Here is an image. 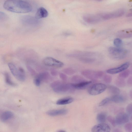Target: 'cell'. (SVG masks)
I'll use <instances>...</instances> for the list:
<instances>
[{"label": "cell", "instance_id": "cell-1", "mask_svg": "<svg viewBox=\"0 0 132 132\" xmlns=\"http://www.w3.org/2000/svg\"><path fill=\"white\" fill-rule=\"evenodd\" d=\"M3 7L8 11L19 13H25L32 10L31 5L28 2L22 0H8Z\"/></svg>", "mask_w": 132, "mask_h": 132}, {"label": "cell", "instance_id": "cell-2", "mask_svg": "<svg viewBox=\"0 0 132 132\" xmlns=\"http://www.w3.org/2000/svg\"><path fill=\"white\" fill-rule=\"evenodd\" d=\"M108 51L112 57L116 60L124 59L128 53V51L127 50L121 47H110Z\"/></svg>", "mask_w": 132, "mask_h": 132}, {"label": "cell", "instance_id": "cell-3", "mask_svg": "<svg viewBox=\"0 0 132 132\" xmlns=\"http://www.w3.org/2000/svg\"><path fill=\"white\" fill-rule=\"evenodd\" d=\"M8 66L13 75L19 80L23 82L26 79V74L24 69L21 67H17L14 64L10 63Z\"/></svg>", "mask_w": 132, "mask_h": 132}, {"label": "cell", "instance_id": "cell-4", "mask_svg": "<svg viewBox=\"0 0 132 132\" xmlns=\"http://www.w3.org/2000/svg\"><path fill=\"white\" fill-rule=\"evenodd\" d=\"M125 13L124 10L120 9L111 12L100 14V15L102 20H107L122 17Z\"/></svg>", "mask_w": 132, "mask_h": 132}, {"label": "cell", "instance_id": "cell-5", "mask_svg": "<svg viewBox=\"0 0 132 132\" xmlns=\"http://www.w3.org/2000/svg\"><path fill=\"white\" fill-rule=\"evenodd\" d=\"M81 74L86 78L92 80H95L102 78L104 74L102 71H95L89 70H84L82 72Z\"/></svg>", "mask_w": 132, "mask_h": 132}, {"label": "cell", "instance_id": "cell-6", "mask_svg": "<svg viewBox=\"0 0 132 132\" xmlns=\"http://www.w3.org/2000/svg\"><path fill=\"white\" fill-rule=\"evenodd\" d=\"M107 88L106 85L103 84L96 83L89 88L88 92L92 95H97L103 93Z\"/></svg>", "mask_w": 132, "mask_h": 132}, {"label": "cell", "instance_id": "cell-7", "mask_svg": "<svg viewBox=\"0 0 132 132\" xmlns=\"http://www.w3.org/2000/svg\"><path fill=\"white\" fill-rule=\"evenodd\" d=\"M43 62L47 66L56 68L62 67L64 65L61 61L50 57H46L43 60Z\"/></svg>", "mask_w": 132, "mask_h": 132}, {"label": "cell", "instance_id": "cell-8", "mask_svg": "<svg viewBox=\"0 0 132 132\" xmlns=\"http://www.w3.org/2000/svg\"><path fill=\"white\" fill-rule=\"evenodd\" d=\"M56 93H63L75 89L72 84H65L61 82L59 85L53 88Z\"/></svg>", "mask_w": 132, "mask_h": 132}, {"label": "cell", "instance_id": "cell-9", "mask_svg": "<svg viewBox=\"0 0 132 132\" xmlns=\"http://www.w3.org/2000/svg\"><path fill=\"white\" fill-rule=\"evenodd\" d=\"M83 19L87 23L92 24L99 23L102 20L100 14L95 15H85L83 16Z\"/></svg>", "mask_w": 132, "mask_h": 132}, {"label": "cell", "instance_id": "cell-10", "mask_svg": "<svg viewBox=\"0 0 132 132\" xmlns=\"http://www.w3.org/2000/svg\"><path fill=\"white\" fill-rule=\"evenodd\" d=\"M129 115L128 114L124 113L118 114L115 119L116 124L121 125L128 122L129 120Z\"/></svg>", "mask_w": 132, "mask_h": 132}, {"label": "cell", "instance_id": "cell-11", "mask_svg": "<svg viewBox=\"0 0 132 132\" xmlns=\"http://www.w3.org/2000/svg\"><path fill=\"white\" fill-rule=\"evenodd\" d=\"M130 63L128 62L125 63L117 68H112L108 70L106 72L108 74H114L120 73L127 69L129 67Z\"/></svg>", "mask_w": 132, "mask_h": 132}, {"label": "cell", "instance_id": "cell-12", "mask_svg": "<svg viewBox=\"0 0 132 132\" xmlns=\"http://www.w3.org/2000/svg\"><path fill=\"white\" fill-rule=\"evenodd\" d=\"M111 131V129L109 125L104 123H101L95 125L92 129V131L93 132H108Z\"/></svg>", "mask_w": 132, "mask_h": 132}, {"label": "cell", "instance_id": "cell-13", "mask_svg": "<svg viewBox=\"0 0 132 132\" xmlns=\"http://www.w3.org/2000/svg\"><path fill=\"white\" fill-rule=\"evenodd\" d=\"M67 110L66 109L52 110L47 111L46 113L48 115L55 116L59 115H64L66 114Z\"/></svg>", "mask_w": 132, "mask_h": 132}, {"label": "cell", "instance_id": "cell-14", "mask_svg": "<svg viewBox=\"0 0 132 132\" xmlns=\"http://www.w3.org/2000/svg\"><path fill=\"white\" fill-rule=\"evenodd\" d=\"M48 15V13L46 9L43 7L39 8L38 9L35 18L37 19L45 18Z\"/></svg>", "mask_w": 132, "mask_h": 132}, {"label": "cell", "instance_id": "cell-15", "mask_svg": "<svg viewBox=\"0 0 132 132\" xmlns=\"http://www.w3.org/2000/svg\"><path fill=\"white\" fill-rule=\"evenodd\" d=\"M91 81H85L77 83H72L75 89H83L86 88L92 83Z\"/></svg>", "mask_w": 132, "mask_h": 132}, {"label": "cell", "instance_id": "cell-16", "mask_svg": "<svg viewBox=\"0 0 132 132\" xmlns=\"http://www.w3.org/2000/svg\"><path fill=\"white\" fill-rule=\"evenodd\" d=\"M117 34L118 37L121 38H130L132 37V30L130 29L123 30L118 32Z\"/></svg>", "mask_w": 132, "mask_h": 132}, {"label": "cell", "instance_id": "cell-17", "mask_svg": "<svg viewBox=\"0 0 132 132\" xmlns=\"http://www.w3.org/2000/svg\"><path fill=\"white\" fill-rule=\"evenodd\" d=\"M14 115V114L12 112L9 111H6L1 114L0 119L3 122H6L10 119L13 117Z\"/></svg>", "mask_w": 132, "mask_h": 132}, {"label": "cell", "instance_id": "cell-18", "mask_svg": "<svg viewBox=\"0 0 132 132\" xmlns=\"http://www.w3.org/2000/svg\"><path fill=\"white\" fill-rule=\"evenodd\" d=\"M110 99L111 101L116 103H122L125 101L124 97L119 94L113 95Z\"/></svg>", "mask_w": 132, "mask_h": 132}, {"label": "cell", "instance_id": "cell-19", "mask_svg": "<svg viewBox=\"0 0 132 132\" xmlns=\"http://www.w3.org/2000/svg\"><path fill=\"white\" fill-rule=\"evenodd\" d=\"M74 99L72 97H67L59 99L57 101V104L58 105H66L72 103Z\"/></svg>", "mask_w": 132, "mask_h": 132}, {"label": "cell", "instance_id": "cell-20", "mask_svg": "<svg viewBox=\"0 0 132 132\" xmlns=\"http://www.w3.org/2000/svg\"><path fill=\"white\" fill-rule=\"evenodd\" d=\"M37 77L40 79L41 81H47L49 80L50 76L49 73L45 72L39 74Z\"/></svg>", "mask_w": 132, "mask_h": 132}, {"label": "cell", "instance_id": "cell-21", "mask_svg": "<svg viewBox=\"0 0 132 132\" xmlns=\"http://www.w3.org/2000/svg\"><path fill=\"white\" fill-rule=\"evenodd\" d=\"M108 90L109 93L114 95L119 94L120 93V90L115 86H110L108 87Z\"/></svg>", "mask_w": 132, "mask_h": 132}, {"label": "cell", "instance_id": "cell-22", "mask_svg": "<svg viewBox=\"0 0 132 132\" xmlns=\"http://www.w3.org/2000/svg\"><path fill=\"white\" fill-rule=\"evenodd\" d=\"M4 76L6 82L8 85L12 86H17V85L16 84L12 81L10 75L7 72L5 73Z\"/></svg>", "mask_w": 132, "mask_h": 132}, {"label": "cell", "instance_id": "cell-23", "mask_svg": "<svg viewBox=\"0 0 132 132\" xmlns=\"http://www.w3.org/2000/svg\"><path fill=\"white\" fill-rule=\"evenodd\" d=\"M107 119L106 114L104 113L98 114L97 116V120L100 123H104L106 121Z\"/></svg>", "mask_w": 132, "mask_h": 132}, {"label": "cell", "instance_id": "cell-24", "mask_svg": "<svg viewBox=\"0 0 132 132\" xmlns=\"http://www.w3.org/2000/svg\"><path fill=\"white\" fill-rule=\"evenodd\" d=\"M115 83L117 86L121 87H124L126 85V82L124 79L120 77L117 79Z\"/></svg>", "mask_w": 132, "mask_h": 132}, {"label": "cell", "instance_id": "cell-25", "mask_svg": "<svg viewBox=\"0 0 132 132\" xmlns=\"http://www.w3.org/2000/svg\"><path fill=\"white\" fill-rule=\"evenodd\" d=\"M83 63L86 64H91L94 63L95 61V59L94 58L86 57L80 58L79 59Z\"/></svg>", "mask_w": 132, "mask_h": 132}, {"label": "cell", "instance_id": "cell-26", "mask_svg": "<svg viewBox=\"0 0 132 132\" xmlns=\"http://www.w3.org/2000/svg\"><path fill=\"white\" fill-rule=\"evenodd\" d=\"M72 81L75 83H77L86 81L85 79L82 77L78 75L74 76L71 79Z\"/></svg>", "mask_w": 132, "mask_h": 132}, {"label": "cell", "instance_id": "cell-27", "mask_svg": "<svg viewBox=\"0 0 132 132\" xmlns=\"http://www.w3.org/2000/svg\"><path fill=\"white\" fill-rule=\"evenodd\" d=\"M130 73V70L127 69L120 73L119 74V76L120 77L123 78H125L128 77L129 76Z\"/></svg>", "mask_w": 132, "mask_h": 132}, {"label": "cell", "instance_id": "cell-28", "mask_svg": "<svg viewBox=\"0 0 132 132\" xmlns=\"http://www.w3.org/2000/svg\"><path fill=\"white\" fill-rule=\"evenodd\" d=\"M113 44L116 47H121L123 44V42L121 39L117 38L114 39Z\"/></svg>", "mask_w": 132, "mask_h": 132}, {"label": "cell", "instance_id": "cell-29", "mask_svg": "<svg viewBox=\"0 0 132 132\" xmlns=\"http://www.w3.org/2000/svg\"><path fill=\"white\" fill-rule=\"evenodd\" d=\"M63 72L65 74L70 75L75 73V71L73 69L71 68H67L63 70Z\"/></svg>", "mask_w": 132, "mask_h": 132}, {"label": "cell", "instance_id": "cell-30", "mask_svg": "<svg viewBox=\"0 0 132 132\" xmlns=\"http://www.w3.org/2000/svg\"><path fill=\"white\" fill-rule=\"evenodd\" d=\"M107 119L113 126L115 127L116 126V124L115 118L111 116H110L108 117Z\"/></svg>", "mask_w": 132, "mask_h": 132}, {"label": "cell", "instance_id": "cell-31", "mask_svg": "<svg viewBox=\"0 0 132 132\" xmlns=\"http://www.w3.org/2000/svg\"><path fill=\"white\" fill-rule=\"evenodd\" d=\"M110 98H106L101 101L99 104V106H104V105L108 103L110 101H111Z\"/></svg>", "mask_w": 132, "mask_h": 132}, {"label": "cell", "instance_id": "cell-32", "mask_svg": "<svg viewBox=\"0 0 132 132\" xmlns=\"http://www.w3.org/2000/svg\"><path fill=\"white\" fill-rule=\"evenodd\" d=\"M124 128L127 132H132V123L126 124L125 125Z\"/></svg>", "mask_w": 132, "mask_h": 132}, {"label": "cell", "instance_id": "cell-33", "mask_svg": "<svg viewBox=\"0 0 132 132\" xmlns=\"http://www.w3.org/2000/svg\"><path fill=\"white\" fill-rule=\"evenodd\" d=\"M103 80L105 83H109L112 82V78L111 76L109 75H105L104 77Z\"/></svg>", "mask_w": 132, "mask_h": 132}, {"label": "cell", "instance_id": "cell-34", "mask_svg": "<svg viewBox=\"0 0 132 132\" xmlns=\"http://www.w3.org/2000/svg\"><path fill=\"white\" fill-rule=\"evenodd\" d=\"M7 18L8 16L5 13L0 11V22L5 20Z\"/></svg>", "mask_w": 132, "mask_h": 132}, {"label": "cell", "instance_id": "cell-35", "mask_svg": "<svg viewBox=\"0 0 132 132\" xmlns=\"http://www.w3.org/2000/svg\"><path fill=\"white\" fill-rule=\"evenodd\" d=\"M27 68L28 71L32 76H35L36 74V72L29 65H27Z\"/></svg>", "mask_w": 132, "mask_h": 132}, {"label": "cell", "instance_id": "cell-36", "mask_svg": "<svg viewBox=\"0 0 132 132\" xmlns=\"http://www.w3.org/2000/svg\"><path fill=\"white\" fill-rule=\"evenodd\" d=\"M132 105L131 104H129L126 108V111L129 115H132Z\"/></svg>", "mask_w": 132, "mask_h": 132}, {"label": "cell", "instance_id": "cell-37", "mask_svg": "<svg viewBox=\"0 0 132 132\" xmlns=\"http://www.w3.org/2000/svg\"><path fill=\"white\" fill-rule=\"evenodd\" d=\"M41 81L38 78L36 77L34 79V82L35 85L38 86H40L41 84Z\"/></svg>", "mask_w": 132, "mask_h": 132}, {"label": "cell", "instance_id": "cell-38", "mask_svg": "<svg viewBox=\"0 0 132 132\" xmlns=\"http://www.w3.org/2000/svg\"><path fill=\"white\" fill-rule=\"evenodd\" d=\"M59 77L61 80L63 81H66L67 80L68 77L64 73H60L59 74Z\"/></svg>", "mask_w": 132, "mask_h": 132}, {"label": "cell", "instance_id": "cell-39", "mask_svg": "<svg viewBox=\"0 0 132 132\" xmlns=\"http://www.w3.org/2000/svg\"><path fill=\"white\" fill-rule=\"evenodd\" d=\"M61 82L59 81H55L51 84L50 86L52 88H54L59 85Z\"/></svg>", "mask_w": 132, "mask_h": 132}, {"label": "cell", "instance_id": "cell-40", "mask_svg": "<svg viewBox=\"0 0 132 132\" xmlns=\"http://www.w3.org/2000/svg\"><path fill=\"white\" fill-rule=\"evenodd\" d=\"M51 74L53 76H56L58 74V72L54 69H52L51 70Z\"/></svg>", "mask_w": 132, "mask_h": 132}, {"label": "cell", "instance_id": "cell-41", "mask_svg": "<svg viewBox=\"0 0 132 132\" xmlns=\"http://www.w3.org/2000/svg\"><path fill=\"white\" fill-rule=\"evenodd\" d=\"M132 76L130 77L127 81V83L128 85L130 86L132 85Z\"/></svg>", "mask_w": 132, "mask_h": 132}, {"label": "cell", "instance_id": "cell-42", "mask_svg": "<svg viewBox=\"0 0 132 132\" xmlns=\"http://www.w3.org/2000/svg\"><path fill=\"white\" fill-rule=\"evenodd\" d=\"M132 16V13H129V14H127V17H130Z\"/></svg>", "mask_w": 132, "mask_h": 132}, {"label": "cell", "instance_id": "cell-43", "mask_svg": "<svg viewBox=\"0 0 132 132\" xmlns=\"http://www.w3.org/2000/svg\"><path fill=\"white\" fill-rule=\"evenodd\" d=\"M115 131H114V132H121V131L119 130H115Z\"/></svg>", "mask_w": 132, "mask_h": 132}, {"label": "cell", "instance_id": "cell-44", "mask_svg": "<svg viewBox=\"0 0 132 132\" xmlns=\"http://www.w3.org/2000/svg\"><path fill=\"white\" fill-rule=\"evenodd\" d=\"M130 96L131 97V98H132V91H131L130 92Z\"/></svg>", "mask_w": 132, "mask_h": 132}, {"label": "cell", "instance_id": "cell-45", "mask_svg": "<svg viewBox=\"0 0 132 132\" xmlns=\"http://www.w3.org/2000/svg\"><path fill=\"white\" fill-rule=\"evenodd\" d=\"M94 0L98 1H100L103 0Z\"/></svg>", "mask_w": 132, "mask_h": 132}]
</instances>
